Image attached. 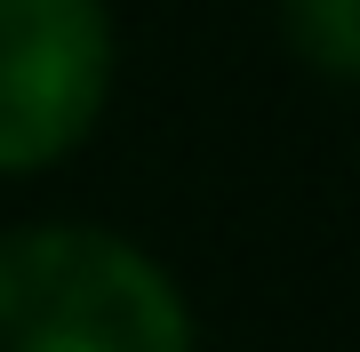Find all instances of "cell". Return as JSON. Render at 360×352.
Returning a JSON list of instances; mask_svg holds the SVG:
<instances>
[{"label": "cell", "instance_id": "obj_1", "mask_svg": "<svg viewBox=\"0 0 360 352\" xmlns=\"http://www.w3.org/2000/svg\"><path fill=\"white\" fill-rule=\"evenodd\" d=\"M0 352H193L176 280L96 224L0 233Z\"/></svg>", "mask_w": 360, "mask_h": 352}, {"label": "cell", "instance_id": "obj_2", "mask_svg": "<svg viewBox=\"0 0 360 352\" xmlns=\"http://www.w3.org/2000/svg\"><path fill=\"white\" fill-rule=\"evenodd\" d=\"M112 89L104 0H0V169L65 160Z\"/></svg>", "mask_w": 360, "mask_h": 352}, {"label": "cell", "instance_id": "obj_3", "mask_svg": "<svg viewBox=\"0 0 360 352\" xmlns=\"http://www.w3.org/2000/svg\"><path fill=\"white\" fill-rule=\"evenodd\" d=\"M281 16H288V40L328 80H352V65H360V0H281Z\"/></svg>", "mask_w": 360, "mask_h": 352}]
</instances>
